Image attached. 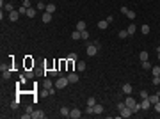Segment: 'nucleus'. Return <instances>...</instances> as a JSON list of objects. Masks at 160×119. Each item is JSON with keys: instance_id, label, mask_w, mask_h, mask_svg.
<instances>
[{"instance_id": "nucleus-1", "label": "nucleus", "mask_w": 160, "mask_h": 119, "mask_svg": "<svg viewBox=\"0 0 160 119\" xmlns=\"http://www.w3.org/2000/svg\"><path fill=\"white\" fill-rule=\"evenodd\" d=\"M124 105H126V107H130V109L133 110V114L141 110V103H137V101H135V100L132 98V94H128V98L124 100Z\"/></svg>"}, {"instance_id": "nucleus-2", "label": "nucleus", "mask_w": 160, "mask_h": 119, "mask_svg": "<svg viewBox=\"0 0 160 119\" xmlns=\"http://www.w3.org/2000/svg\"><path fill=\"white\" fill-rule=\"evenodd\" d=\"M100 48H101V43H98V41H96V43H93V44H89V46H87L85 53H87L89 57H93V55H96V53H98V50H100Z\"/></svg>"}, {"instance_id": "nucleus-3", "label": "nucleus", "mask_w": 160, "mask_h": 119, "mask_svg": "<svg viewBox=\"0 0 160 119\" xmlns=\"http://www.w3.org/2000/svg\"><path fill=\"white\" fill-rule=\"evenodd\" d=\"M68 85H70L68 77H59V80L55 82V87H57V89H64V87H68Z\"/></svg>"}, {"instance_id": "nucleus-4", "label": "nucleus", "mask_w": 160, "mask_h": 119, "mask_svg": "<svg viewBox=\"0 0 160 119\" xmlns=\"http://www.w3.org/2000/svg\"><path fill=\"white\" fill-rule=\"evenodd\" d=\"M132 114H133V110H132L130 107H123V109L119 110V116H121V117H130Z\"/></svg>"}, {"instance_id": "nucleus-5", "label": "nucleus", "mask_w": 160, "mask_h": 119, "mask_svg": "<svg viewBox=\"0 0 160 119\" xmlns=\"http://www.w3.org/2000/svg\"><path fill=\"white\" fill-rule=\"evenodd\" d=\"M0 69H2V77H4V80H7L9 77H11V69H9L7 66H4V64H2V66H0Z\"/></svg>"}, {"instance_id": "nucleus-6", "label": "nucleus", "mask_w": 160, "mask_h": 119, "mask_svg": "<svg viewBox=\"0 0 160 119\" xmlns=\"http://www.w3.org/2000/svg\"><path fill=\"white\" fill-rule=\"evenodd\" d=\"M150 107H151V101H150V98H142V101H141V109L148 110Z\"/></svg>"}, {"instance_id": "nucleus-7", "label": "nucleus", "mask_w": 160, "mask_h": 119, "mask_svg": "<svg viewBox=\"0 0 160 119\" xmlns=\"http://www.w3.org/2000/svg\"><path fill=\"white\" fill-rule=\"evenodd\" d=\"M70 117L71 119H78V117H82V112H80L78 109H73V110H70Z\"/></svg>"}, {"instance_id": "nucleus-8", "label": "nucleus", "mask_w": 160, "mask_h": 119, "mask_svg": "<svg viewBox=\"0 0 160 119\" xmlns=\"http://www.w3.org/2000/svg\"><path fill=\"white\" fill-rule=\"evenodd\" d=\"M68 80H70V84H77V82H78V75H77L75 71H71V73L68 75Z\"/></svg>"}, {"instance_id": "nucleus-9", "label": "nucleus", "mask_w": 160, "mask_h": 119, "mask_svg": "<svg viewBox=\"0 0 160 119\" xmlns=\"http://www.w3.org/2000/svg\"><path fill=\"white\" fill-rule=\"evenodd\" d=\"M18 18H20V13L18 11H11L9 13V20L11 21H18Z\"/></svg>"}, {"instance_id": "nucleus-10", "label": "nucleus", "mask_w": 160, "mask_h": 119, "mask_svg": "<svg viewBox=\"0 0 160 119\" xmlns=\"http://www.w3.org/2000/svg\"><path fill=\"white\" fill-rule=\"evenodd\" d=\"M126 32H128V36H133V34L137 32V27H135L133 23H130V25L126 27Z\"/></svg>"}, {"instance_id": "nucleus-11", "label": "nucleus", "mask_w": 160, "mask_h": 119, "mask_svg": "<svg viewBox=\"0 0 160 119\" xmlns=\"http://www.w3.org/2000/svg\"><path fill=\"white\" fill-rule=\"evenodd\" d=\"M44 117V112L43 110H34L32 112V119H43Z\"/></svg>"}, {"instance_id": "nucleus-12", "label": "nucleus", "mask_w": 160, "mask_h": 119, "mask_svg": "<svg viewBox=\"0 0 160 119\" xmlns=\"http://www.w3.org/2000/svg\"><path fill=\"white\" fill-rule=\"evenodd\" d=\"M85 29H87L85 21H78V23H77V27H75V30H78V32H84Z\"/></svg>"}, {"instance_id": "nucleus-13", "label": "nucleus", "mask_w": 160, "mask_h": 119, "mask_svg": "<svg viewBox=\"0 0 160 119\" xmlns=\"http://www.w3.org/2000/svg\"><path fill=\"white\" fill-rule=\"evenodd\" d=\"M55 9H57V7H55V4H46V9H44V11H46V13H50V14H53V13H55Z\"/></svg>"}, {"instance_id": "nucleus-14", "label": "nucleus", "mask_w": 160, "mask_h": 119, "mask_svg": "<svg viewBox=\"0 0 160 119\" xmlns=\"http://www.w3.org/2000/svg\"><path fill=\"white\" fill-rule=\"evenodd\" d=\"M50 21H52V14L44 11V13H43V23H50Z\"/></svg>"}, {"instance_id": "nucleus-15", "label": "nucleus", "mask_w": 160, "mask_h": 119, "mask_svg": "<svg viewBox=\"0 0 160 119\" xmlns=\"http://www.w3.org/2000/svg\"><path fill=\"white\" fill-rule=\"evenodd\" d=\"M123 92L124 94H132V84H123Z\"/></svg>"}, {"instance_id": "nucleus-16", "label": "nucleus", "mask_w": 160, "mask_h": 119, "mask_svg": "<svg viewBox=\"0 0 160 119\" xmlns=\"http://www.w3.org/2000/svg\"><path fill=\"white\" fill-rule=\"evenodd\" d=\"M151 68H153V66H151V62H150V61H142V69L151 71Z\"/></svg>"}, {"instance_id": "nucleus-17", "label": "nucleus", "mask_w": 160, "mask_h": 119, "mask_svg": "<svg viewBox=\"0 0 160 119\" xmlns=\"http://www.w3.org/2000/svg\"><path fill=\"white\" fill-rule=\"evenodd\" d=\"M107 27H109V21H107V20L98 21V29H101V30H103V29H107Z\"/></svg>"}, {"instance_id": "nucleus-18", "label": "nucleus", "mask_w": 160, "mask_h": 119, "mask_svg": "<svg viewBox=\"0 0 160 119\" xmlns=\"http://www.w3.org/2000/svg\"><path fill=\"white\" fill-rule=\"evenodd\" d=\"M150 30H151V29H150V25H146V23L141 27V32H142L144 36H148V34H150Z\"/></svg>"}, {"instance_id": "nucleus-19", "label": "nucleus", "mask_w": 160, "mask_h": 119, "mask_svg": "<svg viewBox=\"0 0 160 119\" xmlns=\"http://www.w3.org/2000/svg\"><path fill=\"white\" fill-rule=\"evenodd\" d=\"M61 116H62V117H70V109L61 107Z\"/></svg>"}, {"instance_id": "nucleus-20", "label": "nucleus", "mask_w": 160, "mask_h": 119, "mask_svg": "<svg viewBox=\"0 0 160 119\" xmlns=\"http://www.w3.org/2000/svg\"><path fill=\"white\" fill-rule=\"evenodd\" d=\"M150 101H151V105H155V103H158V94H150Z\"/></svg>"}, {"instance_id": "nucleus-21", "label": "nucleus", "mask_w": 160, "mask_h": 119, "mask_svg": "<svg viewBox=\"0 0 160 119\" xmlns=\"http://www.w3.org/2000/svg\"><path fill=\"white\" fill-rule=\"evenodd\" d=\"M27 16H29V18H34V16H36V9H34V7H29V9H27Z\"/></svg>"}, {"instance_id": "nucleus-22", "label": "nucleus", "mask_w": 160, "mask_h": 119, "mask_svg": "<svg viewBox=\"0 0 160 119\" xmlns=\"http://www.w3.org/2000/svg\"><path fill=\"white\" fill-rule=\"evenodd\" d=\"M93 110H94V114H101V112H103V107H101V105H98V103H96V105H94V107H93Z\"/></svg>"}, {"instance_id": "nucleus-23", "label": "nucleus", "mask_w": 160, "mask_h": 119, "mask_svg": "<svg viewBox=\"0 0 160 119\" xmlns=\"http://www.w3.org/2000/svg\"><path fill=\"white\" fill-rule=\"evenodd\" d=\"M71 38H73V41H78V39H82V32H78V30H75V32L71 34Z\"/></svg>"}, {"instance_id": "nucleus-24", "label": "nucleus", "mask_w": 160, "mask_h": 119, "mask_svg": "<svg viewBox=\"0 0 160 119\" xmlns=\"http://www.w3.org/2000/svg\"><path fill=\"white\" fill-rule=\"evenodd\" d=\"M151 73H153V77H160V68L158 66H153L151 68Z\"/></svg>"}, {"instance_id": "nucleus-25", "label": "nucleus", "mask_w": 160, "mask_h": 119, "mask_svg": "<svg viewBox=\"0 0 160 119\" xmlns=\"http://www.w3.org/2000/svg\"><path fill=\"white\" fill-rule=\"evenodd\" d=\"M77 69H78V71H84V69H85V62H84V61H78V62H77Z\"/></svg>"}, {"instance_id": "nucleus-26", "label": "nucleus", "mask_w": 160, "mask_h": 119, "mask_svg": "<svg viewBox=\"0 0 160 119\" xmlns=\"http://www.w3.org/2000/svg\"><path fill=\"white\" fill-rule=\"evenodd\" d=\"M124 16H126V18H130V20H132V21H133V18H135V16H137V14H135V13H133V11H130V9H128V11H126V14H124Z\"/></svg>"}, {"instance_id": "nucleus-27", "label": "nucleus", "mask_w": 160, "mask_h": 119, "mask_svg": "<svg viewBox=\"0 0 160 119\" xmlns=\"http://www.w3.org/2000/svg\"><path fill=\"white\" fill-rule=\"evenodd\" d=\"M148 57H150V55H148V52H141V53H139V59H141V62H142V61H148Z\"/></svg>"}, {"instance_id": "nucleus-28", "label": "nucleus", "mask_w": 160, "mask_h": 119, "mask_svg": "<svg viewBox=\"0 0 160 119\" xmlns=\"http://www.w3.org/2000/svg\"><path fill=\"white\" fill-rule=\"evenodd\" d=\"M53 85H55V84H53L52 80H48V78H46V82H44V87H46V91H48L50 87H53Z\"/></svg>"}, {"instance_id": "nucleus-29", "label": "nucleus", "mask_w": 160, "mask_h": 119, "mask_svg": "<svg viewBox=\"0 0 160 119\" xmlns=\"http://www.w3.org/2000/svg\"><path fill=\"white\" fill-rule=\"evenodd\" d=\"M36 9H39V11H44V9H46V5H44V2H38V5H36Z\"/></svg>"}, {"instance_id": "nucleus-30", "label": "nucleus", "mask_w": 160, "mask_h": 119, "mask_svg": "<svg viewBox=\"0 0 160 119\" xmlns=\"http://www.w3.org/2000/svg\"><path fill=\"white\" fill-rule=\"evenodd\" d=\"M94 105H96V100L94 98H89L87 100V107H94Z\"/></svg>"}, {"instance_id": "nucleus-31", "label": "nucleus", "mask_w": 160, "mask_h": 119, "mask_svg": "<svg viewBox=\"0 0 160 119\" xmlns=\"http://www.w3.org/2000/svg\"><path fill=\"white\" fill-rule=\"evenodd\" d=\"M18 13H20V14H27V7H25V5L18 7Z\"/></svg>"}, {"instance_id": "nucleus-32", "label": "nucleus", "mask_w": 160, "mask_h": 119, "mask_svg": "<svg viewBox=\"0 0 160 119\" xmlns=\"http://www.w3.org/2000/svg\"><path fill=\"white\" fill-rule=\"evenodd\" d=\"M18 105H20V100H14V101H11V109H18Z\"/></svg>"}, {"instance_id": "nucleus-33", "label": "nucleus", "mask_w": 160, "mask_h": 119, "mask_svg": "<svg viewBox=\"0 0 160 119\" xmlns=\"http://www.w3.org/2000/svg\"><path fill=\"white\" fill-rule=\"evenodd\" d=\"M4 9H5L7 13H11V11H14V9H13V4H5V7H4Z\"/></svg>"}, {"instance_id": "nucleus-34", "label": "nucleus", "mask_w": 160, "mask_h": 119, "mask_svg": "<svg viewBox=\"0 0 160 119\" xmlns=\"http://www.w3.org/2000/svg\"><path fill=\"white\" fill-rule=\"evenodd\" d=\"M68 61H75L77 62V53H70L68 55Z\"/></svg>"}, {"instance_id": "nucleus-35", "label": "nucleus", "mask_w": 160, "mask_h": 119, "mask_svg": "<svg viewBox=\"0 0 160 119\" xmlns=\"http://www.w3.org/2000/svg\"><path fill=\"white\" fill-rule=\"evenodd\" d=\"M126 36H128V32H126V30H119V38H121V39H124Z\"/></svg>"}, {"instance_id": "nucleus-36", "label": "nucleus", "mask_w": 160, "mask_h": 119, "mask_svg": "<svg viewBox=\"0 0 160 119\" xmlns=\"http://www.w3.org/2000/svg\"><path fill=\"white\" fill-rule=\"evenodd\" d=\"M153 85H160V77H153Z\"/></svg>"}, {"instance_id": "nucleus-37", "label": "nucleus", "mask_w": 160, "mask_h": 119, "mask_svg": "<svg viewBox=\"0 0 160 119\" xmlns=\"http://www.w3.org/2000/svg\"><path fill=\"white\" fill-rule=\"evenodd\" d=\"M82 39H89V32H87V30L82 32Z\"/></svg>"}, {"instance_id": "nucleus-38", "label": "nucleus", "mask_w": 160, "mask_h": 119, "mask_svg": "<svg viewBox=\"0 0 160 119\" xmlns=\"http://www.w3.org/2000/svg\"><path fill=\"white\" fill-rule=\"evenodd\" d=\"M141 98H150V94L146 91H141Z\"/></svg>"}, {"instance_id": "nucleus-39", "label": "nucleus", "mask_w": 160, "mask_h": 119, "mask_svg": "<svg viewBox=\"0 0 160 119\" xmlns=\"http://www.w3.org/2000/svg\"><path fill=\"white\" fill-rule=\"evenodd\" d=\"M23 5L29 9V7H30V0H23Z\"/></svg>"}, {"instance_id": "nucleus-40", "label": "nucleus", "mask_w": 160, "mask_h": 119, "mask_svg": "<svg viewBox=\"0 0 160 119\" xmlns=\"http://www.w3.org/2000/svg\"><path fill=\"white\" fill-rule=\"evenodd\" d=\"M107 21H109V23H112V21H114V16H112V14H109V16H107Z\"/></svg>"}, {"instance_id": "nucleus-41", "label": "nucleus", "mask_w": 160, "mask_h": 119, "mask_svg": "<svg viewBox=\"0 0 160 119\" xmlns=\"http://www.w3.org/2000/svg\"><path fill=\"white\" fill-rule=\"evenodd\" d=\"M153 107H155V110H157V112H158V114H160V101H158V103H155Z\"/></svg>"}, {"instance_id": "nucleus-42", "label": "nucleus", "mask_w": 160, "mask_h": 119, "mask_svg": "<svg viewBox=\"0 0 160 119\" xmlns=\"http://www.w3.org/2000/svg\"><path fill=\"white\" fill-rule=\"evenodd\" d=\"M123 107H126V105H124V101H121V103H118V110H121Z\"/></svg>"}, {"instance_id": "nucleus-43", "label": "nucleus", "mask_w": 160, "mask_h": 119, "mask_svg": "<svg viewBox=\"0 0 160 119\" xmlns=\"http://www.w3.org/2000/svg\"><path fill=\"white\" fill-rule=\"evenodd\" d=\"M157 53H158V61H160V52H157Z\"/></svg>"}, {"instance_id": "nucleus-44", "label": "nucleus", "mask_w": 160, "mask_h": 119, "mask_svg": "<svg viewBox=\"0 0 160 119\" xmlns=\"http://www.w3.org/2000/svg\"><path fill=\"white\" fill-rule=\"evenodd\" d=\"M158 100H160V92H158Z\"/></svg>"}]
</instances>
